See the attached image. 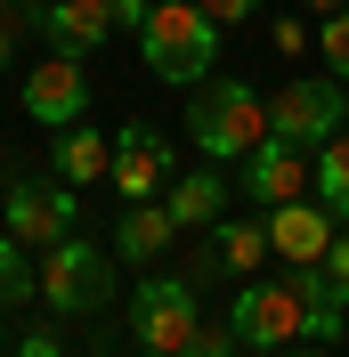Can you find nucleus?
Instances as JSON below:
<instances>
[{
    "mask_svg": "<svg viewBox=\"0 0 349 357\" xmlns=\"http://www.w3.org/2000/svg\"><path fill=\"white\" fill-rule=\"evenodd\" d=\"M41 301L57 317H98L114 301V260L89 236H66V244H49L41 252Z\"/></svg>",
    "mask_w": 349,
    "mask_h": 357,
    "instance_id": "7ed1b4c3",
    "label": "nucleus"
},
{
    "mask_svg": "<svg viewBox=\"0 0 349 357\" xmlns=\"http://www.w3.org/2000/svg\"><path fill=\"white\" fill-rule=\"evenodd\" d=\"M33 33L49 41V57H98V49L114 41V17L106 0H49V8H33Z\"/></svg>",
    "mask_w": 349,
    "mask_h": 357,
    "instance_id": "9d476101",
    "label": "nucleus"
},
{
    "mask_svg": "<svg viewBox=\"0 0 349 357\" xmlns=\"http://www.w3.org/2000/svg\"><path fill=\"white\" fill-rule=\"evenodd\" d=\"M301 8H309V17H341L349 0H301Z\"/></svg>",
    "mask_w": 349,
    "mask_h": 357,
    "instance_id": "cd10ccee",
    "label": "nucleus"
},
{
    "mask_svg": "<svg viewBox=\"0 0 349 357\" xmlns=\"http://www.w3.org/2000/svg\"><path fill=\"white\" fill-rule=\"evenodd\" d=\"M228 333L244 349H260V357L309 341V309H301V292H292V276H252L236 292V309H228Z\"/></svg>",
    "mask_w": 349,
    "mask_h": 357,
    "instance_id": "20e7f679",
    "label": "nucleus"
},
{
    "mask_svg": "<svg viewBox=\"0 0 349 357\" xmlns=\"http://www.w3.org/2000/svg\"><path fill=\"white\" fill-rule=\"evenodd\" d=\"M317 49H325V73H333V82H349V8L317 24Z\"/></svg>",
    "mask_w": 349,
    "mask_h": 357,
    "instance_id": "6ab92c4d",
    "label": "nucleus"
},
{
    "mask_svg": "<svg viewBox=\"0 0 349 357\" xmlns=\"http://www.w3.org/2000/svg\"><path fill=\"white\" fill-rule=\"evenodd\" d=\"M0 8H24V0H0Z\"/></svg>",
    "mask_w": 349,
    "mask_h": 357,
    "instance_id": "c85d7f7f",
    "label": "nucleus"
},
{
    "mask_svg": "<svg viewBox=\"0 0 349 357\" xmlns=\"http://www.w3.org/2000/svg\"><path fill=\"white\" fill-rule=\"evenodd\" d=\"M17 357H66V333H57V325H24V333H17Z\"/></svg>",
    "mask_w": 349,
    "mask_h": 357,
    "instance_id": "aec40b11",
    "label": "nucleus"
},
{
    "mask_svg": "<svg viewBox=\"0 0 349 357\" xmlns=\"http://www.w3.org/2000/svg\"><path fill=\"white\" fill-rule=\"evenodd\" d=\"M268 130H276L284 146L317 155L325 138L349 130V98H341V82H284L276 98H268Z\"/></svg>",
    "mask_w": 349,
    "mask_h": 357,
    "instance_id": "0eeeda50",
    "label": "nucleus"
},
{
    "mask_svg": "<svg viewBox=\"0 0 349 357\" xmlns=\"http://www.w3.org/2000/svg\"><path fill=\"white\" fill-rule=\"evenodd\" d=\"M33 292H41V260H33V244H17V236L0 227V317L24 309Z\"/></svg>",
    "mask_w": 349,
    "mask_h": 357,
    "instance_id": "a211bd4d",
    "label": "nucleus"
},
{
    "mask_svg": "<svg viewBox=\"0 0 349 357\" xmlns=\"http://www.w3.org/2000/svg\"><path fill=\"white\" fill-rule=\"evenodd\" d=\"M138 357H163V349H138Z\"/></svg>",
    "mask_w": 349,
    "mask_h": 357,
    "instance_id": "c756f323",
    "label": "nucleus"
},
{
    "mask_svg": "<svg viewBox=\"0 0 349 357\" xmlns=\"http://www.w3.org/2000/svg\"><path fill=\"white\" fill-rule=\"evenodd\" d=\"M219 33H228V24H211L195 0H171V8H154V17L138 24V57H147L154 82L195 89V82L219 73Z\"/></svg>",
    "mask_w": 349,
    "mask_h": 357,
    "instance_id": "f257e3e1",
    "label": "nucleus"
},
{
    "mask_svg": "<svg viewBox=\"0 0 349 357\" xmlns=\"http://www.w3.org/2000/svg\"><path fill=\"white\" fill-rule=\"evenodd\" d=\"M24 114H33L49 138L73 130V122H89V73H82V57H49V66L24 73Z\"/></svg>",
    "mask_w": 349,
    "mask_h": 357,
    "instance_id": "1a4fd4ad",
    "label": "nucleus"
},
{
    "mask_svg": "<svg viewBox=\"0 0 349 357\" xmlns=\"http://www.w3.org/2000/svg\"><path fill=\"white\" fill-rule=\"evenodd\" d=\"M333 211L317 195H292V203H276V211H268V252H276L284 268H317L325 260V244H333Z\"/></svg>",
    "mask_w": 349,
    "mask_h": 357,
    "instance_id": "9b49d317",
    "label": "nucleus"
},
{
    "mask_svg": "<svg viewBox=\"0 0 349 357\" xmlns=\"http://www.w3.org/2000/svg\"><path fill=\"white\" fill-rule=\"evenodd\" d=\"M114 195L122 203H163V187L179 178V162H171V146H163V130L154 122H122L114 130Z\"/></svg>",
    "mask_w": 349,
    "mask_h": 357,
    "instance_id": "6e6552de",
    "label": "nucleus"
},
{
    "mask_svg": "<svg viewBox=\"0 0 349 357\" xmlns=\"http://www.w3.org/2000/svg\"><path fill=\"white\" fill-rule=\"evenodd\" d=\"M325 276L349 292V227H333V244H325Z\"/></svg>",
    "mask_w": 349,
    "mask_h": 357,
    "instance_id": "393cba45",
    "label": "nucleus"
},
{
    "mask_svg": "<svg viewBox=\"0 0 349 357\" xmlns=\"http://www.w3.org/2000/svg\"><path fill=\"white\" fill-rule=\"evenodd\" d=\"M309 195H317V203L333 211V220L349 227V130L317 146V162H309Z\"/></svg>",
    "mask_w": 349,
    "mask_h": 357,
    "instance_id": "f3484780",
    "label": "nucleus"
},
{
    "mask_svg": "<svg viewBox=\"0 0 349 357\" xmlns=\"http://www.w3.org/2000/svg\"><path fill=\"white\" fill-rule=\"evenodd\" d=\"M49 162H57V178H66V187H89V178H106V171H114V138H106V130H89V122H73V130H57Z\"/></svg>",
    "mask_w": 349,
    "mask_h": 357,
    "instance_id": "dca6fc26",
    "label": "nucleus"
},
{
    "mask_svg": "<svg viewBox=\"0 0 349 357\" xmlns=\"http://www.w3.org/2000/svg\"><path fill=\"white\" fill-rule=\"evenodd\" d=\"M268 260V220H219L203 227V252H195V292L211 276H260Z\"/></svg>",
    "mask_w": 349,
    "mask_h": 357,
    "instance_id": "ddd939ff",
    "label": "nucleus"
},
{
    "mask_svg": "<svg viewBox=\"0 0 349 357\" xmlns=\"http://www.w3.org/2000/svg\"><path fill=\"white\" fill-rule=\"evenodd\" d=\"M163 211H171L179 227H219V220H228V178H219V162L171 178V187H163Z\"/></svg>",
    "mask_w": 349,
    "mask_h": 357,
    "instance_id": "2eb2a0df",
    "label": "nucleus"
},
{
    "mask_svg": "<svg viewBox=\"0 0 349 357\" xmlns=\"http://www.w3.org/2000/svg\"><path fill=\"white\" fill-rule=\"evenodd\" d=\"M236 349H244V341L228 333V325H203V333L187 341V349H179V357H236Z\"/></svg>",
    "mask_w": 349,
    "mask_h": 357,
    "instance_id": "412c9836",
    "label": "nucleus"
},
{
    "mask_svg": "<svg viewBox=\"0 0 349 357\" xmlns=\"http://www.w3.org/2000/svg\"><path fill=\"white\" fill-rule=\"evenodd\" d=\"M211 24H244V17H268V0H195Z\"/></svg>",
    "mask_w": 349,
    "mask_h": 357,
    "instance_id": "4be33fe9",
    "label": "nucleus"
},
{
    "mask_svg": "<svg viewBox=\"0 0 349 357\" xmlns=\"http://www.w3.org/2000/svg\"><path fill=\"white\" fill-rule=\"evenodd\" d=\"M195 333H203V309H195V284H187V276H147V284H131V341L138 349L179 357Z\"/></svg>",
    "mask_w": 349,
    "mask_h": 357,
    "instance_id": "39448f33",
    "label": "nucleus"
},
{
    "mask_svg": "<svg viewBox=\"0 0 349 357\" xmlns=\"http://www.w3.org/2000/svg\"><path fill=\"white\" fill-rule=\"evenodd\" d=\"M187 138L203 162H244L268 138V98L252 82H195L187 98Z\"/></svg>",
    "mask_w": 349,
    "mask_h": 357,
    "instance_id": "f03ea898",
    "label": "nucleus"
},
{
    "mask_svg": "<svg viewBox=\"0 0 349 357\" xmlns=\"http://www.w3.org/2000/svg\"><path fill=\"white\" fill-rule=\"evenodd\" d=\"M268 41H276L284 57H301V49H309V24H301V17H276V24H268Z\"/></svg>",
    "mask_w": 349,
    "mask_h": 357,
    "instance_id": "b1692460",
    "label": "nucleus"
},
{
    "mask_svg": "<svg viewBox=\"0 0 349 357\" xmlns=\"http://www.w3.org/2000/svg\"><path fill=\"white\" fill-rule=\"evenodd\" d=\"M8 57H17V24L0 17V73H8Z\"/></svg>",
    "mask_w": 349,
    "mask_h": 357,
    "instance_id": "a878e982",
    "label": "nucleus"
},
{
    "mask_svg": "<svg viewBox=\"0 0 349 357\" xmlns=\"http://www.w3.org/2000/svg\"><path fill=\"white\" fill-rule=\"evenodd\" d=\"M0 227L33 252L66 244V236H82V187H66V178H17L8 203H0Z\"/></svg>",
    "mask_w": 349,
    "mask_h": 357,
    "instance_id": "423d86ee",
    "label": "nucleus"
},
{
    "mask_svg": "<svg viewBox=\"0 0 349 357\" xmlns=\"http://www.w3.org/2000/svg\"><path fill=\"white\" fill-rule=\"evenodd\" d=\"M309 162L317 155H301V146H284L276 130L260 138V146H252V155H244V195L260 203V211H276V203H292V195H309Z\"/></svg>",
    "mask_w": 349,
    "mask_h": 357,
    "instance_id": "f8f14e48",
    "label": "nucleus"
},
{
    "mask_svg": "<svg viewBox=\"0 0 349 357\" xmlns=\"http://www.w3.org/2000/svg\"><path fill=\"white\" fill-rule=\"evenodd\" d=\"M179 220L163 211V203H122V220H114V260H131V268H154L163 252H171Z\"/></svg>",
    "mask_w": 349,
    "mask_h": 357,
    "instance_id": "4468645a",
    "label": "nucleus"
},
{
    "mask_svg": "<svg viewBox=\"0 0 349 357\" xmlns=\"http://www.w3.org/2000/svg\"><path fill=\"white\" fill-rule=\"evenodd\" d=\"M106 17H114V33H138L154 17V0H106Z\"/></svg>",
    "mask_w": 349,
    "mask_h": 357,
    "instance_id": "5701e85b",
    "label": "nucleus"
},
{
    "mask_svg": "<svg viewBox=\"0 0 349 357\" xmlns=\"http://www.w3.org/2000/svg\"><path fill=\"white\" fill-rule=\"evenodd\" d=\"M268 357H333V349H317V341H292V349H268Z\"/></svg>",
    "mask_w": 349,
    "mask_h": 357,
    "instance_id": "bb28decb",
    "label": "nucleus"
}]
</instances>
